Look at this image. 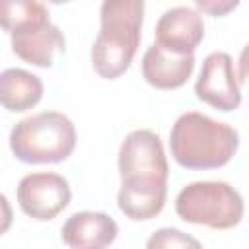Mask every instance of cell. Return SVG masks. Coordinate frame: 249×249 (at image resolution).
<instances>
[{"mask_svg":"<svg viewBox=\"0 0 249 249\" xmlns=\"http://www.w3.org/2000/svg\"><path fill=\"white\" fill-rule=\"evenodd\" d=\"M60 233L70 249H103L115 241L119 226L105 212L84 210L72 214L64 222Z\"/></svg>","mask_w":249,"mask_h":249,"instance_id":"9","label":"cell"},{"mask_svg":"<svg viewBox=\"0 0 249 249\" xmlns=\"http://www.w3.org/2000/svg\"><path fill=\"white\" fill-rule=\"evenodd\" d=\"M49 19V8L37 0H0V27L14 35Z\"/></svg>","mask_w":249,"mask_h":249,"instance_id":"14","label":"cell"},{"mask_svg":"<svg viewBox=\"0 0 249 249\" xmlns=\"http://www.w3.org/2000/svg\"><path fill=\"white\" fill-rule=\"evenodd\" d=\"M175 212L189 224L230 230L243 218V198L226 181H195L179 191Z\"/></svg>","mask_w":249,"mask_h":249,"instance_id":"4","label":"cell"},{"mask_svg":"<svg viewBox=\"0 0 249 249\" xmlns=\"http://www.w3.org/2000/svg\"><path fill=\"white\" fill-rule=\"evenodd\" d=\"M156 45L173 54H193L204 37L202 16L189 6L165 10L156 23Z\"/></svg>","mask_w":249,"mask_h":249,"instance_id":"8","label":"cell"},{"mask_svg":"<svg viewBox=\"0 0 249 249\" xmlns=\"http://www.w3.org/2000/svg\"><path fill=\"white\" fill-rule=\"evenodd\" d=\"M10 39L14 54L19 56L23 62L39 68H49L54 62V56L64 53L66 47L64 33L58 29V25L51 21L14 33L10 35Z\"/></svg>","mask_w":249,"mask_h":249,"instance_id":"10","label":"cell"},{"mask_svg":"<svg viewBox=\"0 0 249 249\" xmlns=\"http://www.w3.org/2000/svg\"><path fill=\"white\" fill-rule=\"evenodd\" d=\"M195 4L198 10H202L210 16H224L237 6V2H202V0H196Z\"/></svg>","mask_w":249,"mask_h":249,"instance_id":"16","label":"cell"},{"mask_svg":"<svg viewBox=\"0 0 249 249\" xmlns=\"http://www.w3.org/2000/svg\"><path fill=\"white\" fill-rule=\"evenodd\" d=\"M119 175L121 181L152 179L167 183V158L163 152V144L156 132L138 128L124 136L119 150Z\"/></svg>","mask_w":249,"mask_h":249,"instance_id":"5","label":"cell"},{"mask_svg":"<svg viewBox=\"0 0 249 249\" xmlns=\"http://www.w3.org/2000/svg\"><path fill=\"white\" fill-rule=\"evenodd\" d=\"M72 191L68 181L53 171H37L21 177L18 185V202L23 214L47 222L56 218L70 202Z\"/></svg>","mask_w":249,"mask_h":249,"instance_id":"6","label":"cell"},{"mask_svg":"<svg viewBox=\"0 0 249 249\" xmlns=\"http://www.w3.org/2000/svg\"><path fill=\"white\" fill-rule=\"evenodd\" d=\"M146 249H202V245L196 237L177 228H160L148 237Z\"/></svg>","mask_w":249,"mask_h":249,"instance_id":"15","label":"cell"},{"mask_svg":"<svg viewBox=\"0 0 249 249\" xmlns=\"http://www.w3.org/2000/svg\"><path fill=\"white\" fill-rule=\"evenodd\" d=\"M239 146V134L228 123L189 111L171 126L169 148L173 160L187 169H218L226 165Z\"/></svg>","mask_w":249,"mask_h":249,"instance_id":"2","label":"cell"},{"mask_svg":"<svg viewBox=\"0 0 249 249\" xmlns=\"http://www.w3.org/2000/svg\"><path fill=\"white\" fill-rule=\"evenodd\" d=\"M167 183L152 179H126L121 181L117 195L119 210L130 220H150L156 218L165 204Z\"/></svg>","mask_w":249,"mask_h":249,"instance_id":"12","label":"cell"},{"mask_svg":"<svg viewBox=\"0 0 249 249\" xmlns=\"http://www.w3.org/2000/svg\"><path fill=\"white\" fill-rule=\"evenodd\" d=\"M43 97V82L39 76L23 68H8L0 72V105L12 113L33 109Z\"/></svg>","mask_w":249,"mask_h":249,"instance_id":"13","label":"cell"},{"mask_svg":"<svg viewBox=\"0 0 249 249\" xmlns=\"http://www.w3.org/2000/svg\"><path fill=\"white\" fill-rule=\"evenodd\" d=\"M12 222H14V212H12V206H10L8 198H6V196L0 193V235H2V233H6V231L10 230Z\"/></svg>","mask_w":249,"mask_h":249,"instance_id":"17","label":"cell"},{"mask_svg":"<svg viewBox=\"0 0 249 249\" xmlns=\"http://www.w3.org/2000/svg\"><path fill=\"white\" fill-rule=\"evenodd\" d=\"M195 93L200 101L218 111H233L241 103L239 80L235 74L233 58L228 53H210L195 82Z\"/></svg>","mask_w":249,"mask_h":249,"instance_id":"7","label":"cell"},{"mask_svg":"<svg viewBox=\"0 0 249 249\" xmlns=\"http://www.w3.org/2000/svg\"><path fill=\"white\" fill-rule=\"evenodd\" d=\"M195 70V54H173L156 43L142 56V76L156 89L181 88Z\"/></svg>","mask_w":249,"mask_h":249,"instance_id":"11","label":"cell"},{"mask_svg":"<svg viewBox=\"0 0 249 249\" xmlns=\"http://www.w3.org/2000/svg\"><path fill=\"white\" fill-rule=\"evenodd\" d=\"M76 148V126L58 111L29 115L14 124L10 150L23 163H58Z\"/></svg>","mask_w":249,"mask_h":249,"instance_id":"3","label":"cell"},{"mask_svg":"<svg viewBox=\"0 0 249 249\" xmlns=\"http://www.w3.org/2000/svg\"><path fill=\"white\" fill-rule=\"evenodd\" d=\"M101 27L91 47V64L105 80L123 76L140 45L144 19L142 0H105L99 10Z\"/></svg>","mask_w":249,"mask_h":249,"instance_id":"1","label":"cell"}]
</instances>
